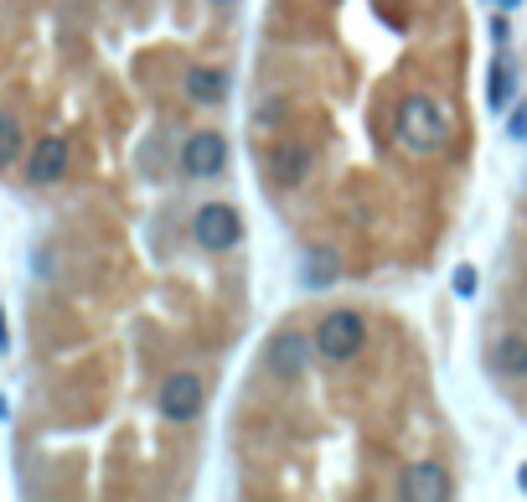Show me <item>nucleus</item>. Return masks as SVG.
I'll return each instance as SVG.
<instances>
[{"label": "nucleus", "instance_id": "nucleus-1", "mask_svg": "<svg viewBox=\"0 0 527 502\" xmlns=\"http://www.w3.org/2000/svg\"><path fill=\"white\" fill-rule=\"evenodd\" d=\"M398 135H403L409 151L434 156V151H445V140H450V114L434 104L429 94H409L398 104Z\"/></svg>", "mask_w": 527, "mask_h": 502}, {"label": "nucleus", "instance_id": "nucleus-2", "mask_svg": "<svg viewBox=\"0 0 527 502\" xmlns=\"http://www.w3.org/2000/svg\"><path fill=\"white\" fill-rule=\"evenodd\" d=\"M362 342H367V321L357 311H331L316 332V352L326 363H352L362 352Z\"/></svg>", "mask_w": 527, "mask_h": 502}, {"label": "nucleus", "instance_id": "nucleus-3", "mask_svg": "<svg viewBox=\"0 0 527 502\" xmlns=\"http://www.w3.org/2000/svg\"><path fill=\"white\" fill-rule=\"evenodd\" d=\"M192 233H197L202 249L223 254V249H233L243 239V218H238V208H228V202H207V208H197Z\"/></svg>", "mask_w": 527, "mask_h": 502}, {"label": "nucleus", "instance_id": "nucleus-4", "mask_svg": "<svg viewBox=\"0 0 527 502\" xmlns=\"http://www.w3.org/2000/svg\"><path fill=\"white\" fill-rule=\"evenodd\" d=\"M202 378L197 373H171L166 383H161V394H155V409H161L166 420H176V425H186V420H197L202 415Z\"/></svg>", "mask_w": 527, "mask_h": 502}, {"label": "nucleus", "instance_id": "nucleus-5", "mask_svg": "<svg viewBox=\"0 0 527 502\" xmlns=\"http://www.w3.org/2000/svg\"><path fill=\"white\" fill-rule=\"evenodd\" d=\"M223 166H228V140L223 135L202 130V135H192V140L181 145V171L192 176V182H212Z\"/></svg>", "mask_w": 527, "mask_h": 502}, {"label": "nucleus", "instance_id": "nucleus-6", "mask_svg": "<svg viewBox=\"0 0 527 502\" xmlns=\"http://www.w3.org/2000/svg\"><path fill=\"white\" fill-rule=\"evenodd\" d=\"M26 176H31V187H52V182H62V176H68V140L47 135V140L31 145Z\"/></svg>", "mask_w": 527, "mask_h": 502}, {"label": "nucleus", "instance_id": "nucleus-7", "mask_svg": "<svg viewBox=\"0 0 527 502\" xmlns=\"http://www.w3.org/2000/svg\"><path fill=\"white\" fill-rule=\"evenodd\" d=\"M310 166H316V156H310V145L305 140H285L279 151L269 156V176H274V187H300Z\"/></svg>", "mask_w": 527, "mask_h": 502}, {"label": "nucleus", "instance_id": "nucleus-8", "mask_svg": "<svg viewBox=\"0 0 527 502\" xmlns=\"http://www.w3.org/2000/svg\"><path fill=\"white\" fill-rule=\"evenodd\" d=\"M310 347H316V342H305L300 332H279V337L269 342V368H274L279 378H300L305 363H310Z\"/></svg>", "mask_w": 527, "mask_h": 502}, {"label": "nucleus", "instance_id": "nucleus-9", "mask_svg": "<svg viewBox=\"0 0 527 502\" xmlns=\"http://www.w3.org/2000/svg\"><path fill=\"white\" fill-rule=\"evenodd\" d=\"M403 497H414V502H445L450 497V477H445V466H414L409 477H403Z\"/></svg>", "mask_w": 527, "mask_h": 502}, {"label": "nucleus", "instance_id": "nucleus-10", "mask_svg": "<svg viewBox=\"0 0 527 502\" xmlns=\"http://www.w3.org/2000/svg\"><path fill=\"white\" fill-rule=\"evenodd\" d=\"M491 368L502 373V378H527V337H502L491 347Z\"/></svg>", "mask_w": 527, "mask_h": 502}, {"label": "nucleus", "instance_id": "nucleus-11", "mask_svg": "<svg viewBox=\"0 0 527 502\" xmlns=\"http://www.w3.org/2000/svg\"><path fill=\"white\" fill-rule=\"evenodd\" d=\"M223 94H228V78L217 68H192L186 73V99L192 104H223Z\"/></svg>", "mask_w": 527, "mask_h": 502}, {"label": "nucleus", "instance_id": "nucleus-12", "mask_svg": "<svg viewBox=\"0 0 527 502\" xmlns=\"http://www.w3.org/2000/svg\"><path fill=\"white\" fill-rule=\"evenodd\" d=\"M507 104H512V63H507V57H496V63H491V78H486V109L502 114Z\"/></svg>", "mask_w": 527, "mask_h": 502}, {"label": "nucleus", "instance_id": "nucleus-13", "mask_svg": "<svg viewBox=\"0 0 527 502\" xmlns=\"http://www.w3.org/2000/svg\"><path fill=\"white\" fill-rule=\"evenodd\" d=\"M21 145H26L21 120H16V114H6V109H0V166H11V161L21 156Z\"/></svg>", "mask_w": 527, "mask_h": 502}, {"label": "nucleus", "instance_id": "nucleus-14", "mask_svg": "<svg viewBox=\"0 0 527 502\" xmlns=\"http://www.w3.org/2000/svg\"><path fill=\"white\" fill-rule=\"evenodd\" d=\"M336 280V254H310L305 259V285H331Z\"/></svg>", "mask_w": 527, "mask_h": 502}, {"label": "nucleus", "instance_id": "nucleus-15", "mask_svg": "<svg viewBox=\"0 0 527 502\" xmlns=\"http://www.w3.org/2000/svg\"><path fill=\"white\" fill-rule=\"evenodd\" d=\"M507 135H512V140H527V99H522V109L512 114V125H507Z\"/></svg>", "mask_w": 527, "mask_h": 502}, {"label": "nucleus", "instance_id": "nucleus-16", "mask_svg": "<svg viewBox=\"0 0 527 502\" xmlns=\"http://www.w3.org/2000/svg\"><path fill=\"white\" fill-rule=\"evenodd\" d=\"M455 290H460V295H476V270H471V264L455 275Z\"/></svg>", "mask_w": 527, "mask_h": 502}, {"label": "nucleus", "instance_id": "nucleus-17", "mask_svg": "<svg viewBox=\"0 0 527 502\" xmlns=\"http://www.w3.org/2000/svg\"><path fill=\"white\" fill-rule=\"evenodd\" d=\"M491 6H502V11H512V6H522V0H491Z\"/></svg>", "mask_w": 527, "mask_h": 502}, {"label": "nucleus", "instance_id": "nucleus-18", "mask_svg": "<svg viewBox=\"0 0 527 502\" xmlns=\"http://www.w3.org/2000/svg\"><path fill=\"white\" fill-rule=\"evenodd\" d=\"M0 352H6V316H0Z\"/></svg>", "mask_w": 527, "mask_h": 502}, {"label": "nucleus", "instance_id": "nucleus-19", "mask_svg": "<svg viewBox=\"0 0 527 502\" xmlns=\"http://www.w3.org/2000/svg\"><path fill=\"white\" fill-rule=\"evenodd\" d=\"M517 487H522V492H527V466H522V471H517Z\"/></svg>", "mask_w": 527, "mask_h": 502}, {"label": "nucleus", "instance_id": "nucleus-20", "mask_svg": "<svg viewBox=\"0 0 527 502\" xmlns=\"http://www.w3.org/2000/svg\"><path fill=\"white\" fill-rule=\"evenodd\" d=\"M212 6H233V0H212Z\"/></svg>", "mask_w": 527, "mask_h": 502}]
</instances>
